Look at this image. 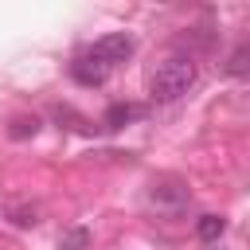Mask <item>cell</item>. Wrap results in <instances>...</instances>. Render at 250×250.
Returning a JSON list of instances; mask_svg holds the SVG:
<instances>
[{
  "instance_id": "1",
  "label": "cell",
  "mask_w": 250,
  "mask_h": 250,
  "mask_svg": "<svg viewBox=\"0 0 250 250\" xmlns=\"http://www.w3.org/2000/svg\"><path fill=\"white\" fill-rule=\"evenodd\" d=\"M133 47H137V43H133L129 31H109V35L86 43L82 51H74V59H70L66 70H70V78H74L78 86H102V82L109 78V70L133 55Z\"/></svg>"
},
{
  "instance_id": "2",
  "label": "cell",
  "mask_w": 250,
  "mask_h": 250,
  "mask_svg": "<svg viewBox=\"0 0 250 250\" xmlns=\"http://www.w3.org/2000/svg\"><path fill=\"white\" fill-rule=\"evenodd\" d=\"M195 78H199V66H195L191 55H168V59H160V62L148 70V78H145L148 102H156V105L180 102V98L195 86Z\"/></svg>"
},
{
  "instance_id": "3",
  "label": "cell",
  "mask_w": 250,
  "mask_h": 250,
  "mask_svg": "<svg viewBox=\"0 0 250 250\" xmlns=\"http://www.w3.org/2000/svg\"><path fill=\"white\" fill-rule=\"evenodd\" d=\"M137 117H145V105H137V102H113V105L105 109L102 125H105V129H125V125L137 121Z\"/></svg>"
},
{
  "instance_id": "4",
  "label": "cell",
  "mask_w": 250,
  "mask_h": 250,
  "mask_svg": "<svg viewBox=\"0 0 250 250\" xmlns=\"http://www.w3.org/2000/svg\"><path fill=\"white\" fill-rule=\"evenodd\" d=\"M148 199H152L156 207H164V211H180V207L188 203V191H184L180 184H152Z\"/></svg>"
},
{
  "instance_id": "5",
  "label": "cell",
  "mask_w": 250,
  "mask_h": 250,
  "mask_svg": "<svg viewBox=\"0 0 250 250\" xmlns=\"http://www.w3.org/2000/svg\"><path fill=\"white\" fill-rule=\"evenodd\" d=\"M223 230H227V219L223 215H199V223H195L199 242H215V238H223Z\"/></svg>"
},
{
  "instance_id": "6",
  "label": "cell",
  "mask_w": 250,
  "mask_h": 250,
  "mask_svg": "<svg viewBox=\"0 0 250 250\" xmlns=\"http://www.w3.org/2000/svg\"><path fill=\"white\" fill-rule=\"evenodd\" d=\"M90 246V230L86 227H70L62 238H59V250H86Z\"/></svg>"
},
{
  "instance_id": "7",
  "label": "cell",
  "mask_w": 250,
  "mask_h": 250,
  "mask_svg": "<svg viewBox=\"0 0 250 250\" xmlns=\"http://www.w3.org/2000/svg\"><path fill=\"white\" fill-rule=\"evenodd\" d=\"M35 129H39V117H16L12 129H8V137L12 141H23V137H35Z\"/></svg>"
},
{
  "instance_id": "8",
  "label": "cell",
  "mask_w": 250,
  "mask_h": 250,
  "mask_svg": "<svg viewBox=\"0 0 250 250\" xmlns=\"http://www.w3.org/2000/svg\"><path fill=\"white\" fill-rule=\"evenodd\" d=\"M230 74H246L250 70V47H238L234 55H230V66H227Z\"/></svg>"
},
{
  "instance_id": "9",
  "label": "cell",
  "mask_w": 250,
  "mask_h": 250,
  "mask_svg": "<svg viewBox=\"0 0 250 250\" xmlns=\"http://www.w3.org/2000/svg\"><path fill=\"white\" fill-rule=\"evenodd\" d=\"M16 223L20 227H35V211H16Z\"/></svg>"
}]
</instances>
